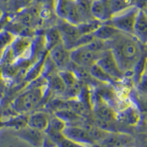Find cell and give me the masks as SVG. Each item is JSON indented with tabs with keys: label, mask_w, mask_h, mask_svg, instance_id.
<instances>
[{
	"label": "cell",
	"mask_w": 147,
	"mask_h": 147,
	"mask_svg": "<svg viewBox=\"0 0 147 147\" xmlns=\"http://www.w3.org/2000/svg\"><path fill=\"white\" fill-rule=\"evenodd\" d=\"M108 43L110 49L125 77L129 72L134 73V69L145 57L143 49L145 45L134 35L122 32Z\"/></svg>",
	"instance_id": "6da1fadb"
},
{
	"label": "cell",
	"mask_w": 147,
	"mask_h": 147,
	"mask_svg": "<svg viewBox=\"0 0 147 147\" xmlns=\"http://www.w3.org/2000/svg\"><path fill=\"white\" fill-rule=\"evenodd\" d=\"M49 90L48 84L43 87L27 88L13 101L12 108L18 114L32 112L41 103Z\"/></svg>",
	"instance_id": "7a4b0ae2"
},
{
	"label": "cell",
	"mask_w": 147,
	"mask_h": 147,
	"mask_svg": "<svg viewBox=\"0 0 147 147\" xmlns=\"http://www.w3.org/2000/svg\"><path fill=\"white\" fill-rule=\"evenodd\" d=\"M139 10L140 7L137 5H132L120 13L113 15L107 22L121 32L133 35L134 24Z\"/></svg>",
	"instance_id": "3957f363"
},
{
	"label": "cell",
	"mask_w": 147,
	"mask_h": 147,
	"mask_svg": "<svg viewBox=\"0 0 147 147\" xmlns=\"http://www.w3.org/2000/svg\"><path fill=\"white\" fill-rule=\"evenodd\" d=\"M55 13L60 19L74 25L83 23L77 9L76 0H56Z\"/></svg>",
	"instance_id": "277c9868"
},
{
	"label": "cell",
	"mask_w": 147,
	"mask_h": 147,
	"mask_svg": "<svg viewBox=\"0 0 147 147\" xmlns=\"http://www.w3.org/2000/svg\"><path fill=\"white\" fill-rule=\"evenodd\" d=\"M33 47L34 38L16 37L10 47L16 59L15 63H19L35 58Z\"/></svg>",
	"instance_id": "5b68a950"
},
{
	"label": "cell",
	"mask_w": 147,
	"mask_h": 147,
	"mask_svg": "<svg viewBox=\"0 0 147 147\" xmlns=\"http://www.w3.org/2000/svg\"><path fill=\"white\" fill-rule=\"evenodd\" d=\"M91 109L96 119L105 121H118V113L96 91L91 92Z\"/></svg>",
	"instance_id": "8992f818"
},
{
	"label": "cell",
	"mask_w": 147,
	"mask_h": 147,
	"mask_svg": "<svg viewBox=\"0 0 147 147\" xmlns=\"http://www.w3.org/2000/svg\"><path fill=\"white\" fill-rule=\"evenodd\" d=\"M102 54V52H94L83 46L70 50V57L74 65L88 69L96 63Z\"/></svg>",
	"instance_id": "52a82bcc"
},
{
	"label": "cell",
	"mask_w": 147,
	"mask_h": 147,
	"mask_svg": "<svg viewBox=\"0 0 147 147\" xmlns=\"http://www.w3.org/2000/svg\"><path fill=\"white\" fill-rule=\"evenodd\" d=\"M96 64L101 67L110 77L115 80H121L125 77L124 73L121 70L110 49L102 52Z\"/></svg>",
	"instance_id": "ba28073f"
},
{
	"label": "cell",
	"mask_w": 147,
	"mask_h": 147,
	"mask_svg": "<svg viewBox=\"0 0 147 147\" xmlns=\"http://www.w3.org/2000/svg\"><path fill=\"white\" fill-rule=\"evenodd\" d=\"M63 134L65 138L73 142L85 147H92L96 145L88 132L80 124L66 125L63 131Z\"/></svg>",
	"instance_id": "9c48e42d"
},
{
	"label": "cell",
	"mask_w": 147,
	"mask_h": 147,
	"mask_svg": "<svg viewBox=\"0 0 147 147\" xmlns=\"http://www.w3.org/2000/svg\"><path fill=\"white\" fill-rule=\"evenodd\" d=\"M101 147H136L135 137L128 132H109L99 144Z\"/></svg>",
	"instance_id": "30bf717a"
},
{
	"label": "cell",
	"mask_w": 147,
	"mask_h": 147,
	"mask_svg": "<svg viewBox=\"0 0 147 147\" xmlns=\"http://www.w3.org/2000/svg\"><path fill=\"white\" fill-rule=\"evenodd\" d=\"M48 55L58 71L70 69L72 63L70 57V50L65 48L63 43L49 51Z\"/></svg>",
	"instance_id": "8fae6325"
},
{
	"label": "cell",
	"mask_w": 147,
	"mask_h": 147,
	"mask_svg": "<svg viewBox=\"0 0 147 147\" xmlns=\"http://www.w3.org/2000/svg\"><path fill=\"white\" fill-rule=\"evenodd\" d=\"M56 27L60 32L63 44L65 48L69 50L73 49L76 41L81 36L77 25H74L60 19Z\"/></svg>",
	"instance_id": "7c38bea8"
},
{
	"label": "cell",
	"mask_w": 147,
	"mask_h": 147,
	"mask_svg": "<svg viewBox=\"0 0 147 147\" xmlns=\"http://www.w3.org/2000/svg\"><path fill=\"white\" fill-rule=\"evenodd\" d=\"M16 136L35 147L44 146L47 139L45 132L31 128L27 125L17 129Z\"/></svg>",
	"instance_id": "4fadbf2b"
},
{
	"label": "cell",
	"mask_w": 147,
	"mask_h": 147,
	"mask_svg": "<svg viewBox=\"0 0 147 147\" xmlns=\"http://www.w3.org/2000/svg\"><path fill=\"white\" fill-rule=\"evenodd\" d=\"M90 13L94 20L101 23L108 22L112 16L105 0H93Z\"/></svg>",
	"instance_id": "5bb4252c"
},
{
	"label": "cell",
	"mask_w": 147,
	"mask_h": 147,
	"mask_svg": "<svg viewBox=\"0 0 147 147\" xmlns=\"http://www.w3.org/2000/svg\"><path fill=\"white\" fill-rule=\"evenodd\" d=\"M133 35L145 45L147 38V17L144 9L140 8L134 24Z\"/></svg>",
	"instance_id": "9a60e30c"
},
{
	"label": "cell",
	"mask_w": 147,
	"mask_h": 147,
	"mask_svg": "<svg viewBox=\"0 0 147 147\" xmlns=\"http://www.w3.org/2000/svg\"><path fill=\"white\" fill-rule=\"evenodd\" d=\"M50 116L47 113L38 111L27 115V125L37 130L46 132L48 128Z\"/></svg>",
	"instance_id": "2e32d148"
},
{
	"label": "cell",
	"mask_w": 147,
	"mask_h": 147,
	"mask_svg": "<svg viewBox=\"0 0 147 147\" xmlns=\"http://www.w3.org/2000/svg\"><path fill=\"white\" fill-rule=\"evenodd\" d=\"M121 31L114 27L113 26L110 25L107 22L102 23L96 30L93 32V35L95 38L104 40V41H110L115 38Z\"/></svg>",
	"instance_id": "e0dca14e"
},
{
	"label": "cell",
	"mask_w": 147,
	"mask_h": 147,
	"mask_svg": "<svg viewBox=\"0 0 147 147\" xmlns=\"http://www.w3.org/2000/svg\"><path fill=\"white\" fill-rule=\"evenodd\" d=\"M47 55H48V52H45L40 58L38 59L36 61H35L32 65H30L28 70L27 71L24 78V80L26 82L29 83V82L35 80H36L37 78H38L42 75L44 63H45Z\"/></svg>",
	"instance_id": "ac0fdd59"
},
{
	"label": "cell",
	"mask_w": 147,
	"mask_h": 147,
	"mask_svg": "<svg viewBox=\"0 0 147 147\" xmlns=\"http://www.w3.org/2000/svg\"><path fill=\"white\" fill-rule=\"evenodd\" d=\"M46 78L47 80L49 90L51 93L57 96L65 95L66 88L62 78L59 75L58 71L51 74Z\"/></svg>",
	"instance_id": "d6986e66"
},
{
	"label": "cell",
	"mask_w": 147,
	"mask_h": 147,
	"mask_svg": "<svg viewBox=\"0 0 147 147\" xmlns=\"http://www.w3.org/2000/svg\"><path fill=\"white\" fill-rule=\"evenodd\" d=\"M45 47L47 52L60 44H62V38L57 27L49 28L44 35Z\"/></svg>",
	"instance_id": "ffe728a7"
},
{
	"label": "cell",
	"mask_w": 147,
	"mask_h": 147,
	"mask_svg": "<svg viewBox=\"0 0 147 147\" xmlns=\"http://www.w3.org/2000/svg\"><path fill=\"white\" fill-rule=\"evenodd\" d=\"M54 115L63 121L66 124V125L80 124L82 121H84L83 117L69 109H63V110H57L54 113Z\"/></svg>",
	"instance_id": "44dd1931"
},
{
	"label": "cell",
	"mask_w": 147,
	"mask_h": 147,
	"mask_svg": "<svg viewBox=\"0 0 147 147\" xmlns=\"http://www.w3.org/2000/svg\"><path fill=\"white\" fill-rule=\"evenodd\" d=\"M117 120L125 122L129 126H137L140 120V115L136 109L129 107L124 113H118Z\"/></svg>",
	"instance_id": "7402d4cb"
},
{
	"label": "cell",
	"mask_w": 147,
	"mask_h": 147,
	"mask_svg": "<svg viewBox=\"0 0 147 147\" xmlns=\"http://www.w3.org/2000/svg\"><path fill=\"white\" fill-rule=\"evenodd\" d=\"M35 4V0H9L6 3L7 9L13 16L22 10L31 7Z\"/></svg>",
	"instance_id": "603a6c76"
},
{
	"label": "cell",
	"mask_w": 147,
	"mask_h": 147,
	"mask_svg": "<svg viewBox=\"0 0 147 147\" xmlns=\"http://www.w3.org/2000/svg\"><path fill=\"white\" fill-rule=\"evenodd\" d=\"M111 14L114 15L123 11L125 9L136 5L134 3V0H105Z\"/></svg>",
	"instance_id": "cb8c5ba5"
},
{
	"label": "cell",
	"mask_w": 147,
	"mask_h": 147,
	"mask_svg": "<svg viewBox=\"0 0 147 147\" xmlns=\"http://www.w3.org/2000/svg\"><path fill=\"white\" fill-rule=\"evenodd\" d=\"M92 2L93 0H76L77 9L83 23L94 20L90 13Z\"/></svg>",
	"instance_id": "d4e9b609"
},
{
	"label": "cell",
	"mask_w": 147,
	"mask_h": 147,
	"mask_svg": "<svg viewBox=\"0 0 147 147\" xmlns=\"http://www.w3.org/2000/svg\"><path fill=\"white\" fill-rule=\"evenodd\" d=\"M89 72L91 76L99 82L102 83L111 84L114 82V80L107 74L103 69L99 67L96 63L92 65L90 69H88Z\"/></svg>",
	"instance_id": "484cf974"
},
{
	"label": "cell",
	"mask_w": 147,
	"mask_h": 147,
	"mask_svg": "<svg viewBox=\"0 0 147 147\" xmlns=\"http://www.w3.org/2000/svg\"><path fill=\"white\" fill-rule=\"evenodd\" d=\"M65 126H66V124L63 121L56 117L55 115H53V116L50 117L48 128L45 132L46 135L49 136L54 135V134L63 132Z\"/></svg>",
	"instance_id": "4316f807"
},
{
	"label": "cell",
	"mask_w": 147,
	"mask_h": 147,
	"mask_svg": "<svg viewBox=\"0 0 147 147\" xmlns=\"http://www.w3.org/2000/svg\"><path fill=\"white\" fill-rule=\"evenodd\" d=\"M57 147H85L82 145L73 142L63 136V132L54 134L52 136H47Z\"/></svg>",
	"instance_id": "83f0119b"
},
{
	"label": "cell",
	"mask_w": 147,
	"mask_h": 147,
	"mask_svg": "<svg viewBox=\"0 0 147 147\" xmlns=\"http://www.w3.org/2000/svg\"><path fill=\"white\" fill-rule=\"evenodd\" d=\"M58 74L65 83L66 89L71 88L75 87L77 85L82 83L77 79V77H76L74 73L71 70L60 71H58Z\"/></svg>",
	"instance_id": "f1b7e54d"
},
{
	"label": "cell",
	"mask_w": 147,
	"mask_h": 147,
	"mask_svg": "<svg viewBox=\"0 0 147 147\" xmlns=\"http://www.w3.org/2000/svg\"><path fill=\"white\" fill-rule=\"evenodd\" d=\"M16 38V35L5 29L0 30V57L3 52L10 47Z\"/></svg>",
	"instance_id": "f546056e"
},
{
	"label": "cell",
	"mask_w": 147,
	"mask_h": 147,
	"mask_svg": "<svg viewBox=\"0 0 147 147\" xmlns=\"http://www.w3.org/2000/svg\"><path fill=\"white\" fill-rule=\"evenodd\" d=\"M85 47L96 52H103L110 49L108 41H104L97 38H94L90 43L85 45Z\"/></svg>",
	"instance_id": "4dcf8cb0"
},
{
	"label": "cell",
	"mask_w": 147,
	"mask_h": 147,
	"mask_svg": "<svg viewBox=\"0 0 147 147\" xmlns=\"http://www.w3.org/2000/svg\"><path fill=\"white\" fill-rule=\"evenodd\" d=\"M40 6V5H39ZM54 13L55 10L49 7H42L40 6V10H39V17H40L41 22L44 21L51 20L54 16Z\"/></svg>",
	"instance_id": "1f68e13d"
},
{
	"label": "cell",
	"mask_w": 147,
	"mask_h": 147,
	"mask_svg": "<svg viewBox=\"0 0 147 147\" xmlns=\"http://www.w3.org/2000/svg\"><path fill=\"white\" fill-rule=\"evenodd\" d=\"M56 0H35V4L42 6L49 7L55 10V5Z\"/></svg>",
	"instance_id": "d6a6232c"
},
{
	"label": "cell",
	"mask_w": 147,
	"mask_h": 147,
	"mask_svg": "<svg viewBox=\"0 0 147 147\" xmlns=\"http://www.w3.org/2000/svg\"><path fill=\"white\" fill-rule=\"evenodd\" d=\"M5 15V13L3 12V10H2V7H0V19H1V18H2Z\"/></svg>",
	"instance_id": "836d02e7"
},
{
	"label": "cell",
	"mask_w": 147,
	"mask_h": 147,
	"mask_svg": "<svg viewBox=\"0 0 147 147\" xmlns=\"http://www.w3.org/2000/svg\"><path fill=\"white\" fill-rule=\"evenodd\" d=\"M1 2H5V3H7V2H8L9 0H0Z\"/></svg>",
	"instance_id": "e575fe53"
},
{
	"label": "cell",
	"mask_w": 147,
	"mask_h": 147,
	"mask_svg": "<svg viewBox=\"0 0 147 147\" xmlns=\"http://www.w3.org/2000/svg\"><path fill=\"white\" fill-rule=\"evenodd\" d=\"M92 147H101L100 146H99V145H96H96H94V146H93Z\"/></svg>",
	"instance_id": "d590c367"
}]
</instances>
